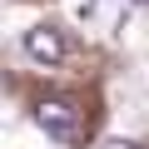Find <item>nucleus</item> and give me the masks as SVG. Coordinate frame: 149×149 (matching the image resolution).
Instances as JSON below:
<instances>
[{
	"instance_id": "2",
	"label": "nucleus",
	"mask_w": 149,
	"mask_h": 149,
	"mask_svg": "<svg viewBox=\"0 0 149 149\" xmlns=\"http://www.w3.org/2000/svg\"><path fill=\"white\" fill-rule=\"evenodd\" d=\"M20 45H25V55H30L35 65H60V60H65V40H60L50 25L25 30V35H20Z\"/></svg>"
},
{
	"instance_id": "4",
	"label": "nucleus",
	"mask_w": 149,
	"mask_h": 149,
	"mask_svg": "<svg viewBox=\"0 0 149 149\" xmlns=\"http://www.w3.org/2000/svg\"><path fill=\"white\" fill-rule=\"evenodd\" d=\"M104 149H139V144H134V139H109Z\"/></svg>"
},
{
	"instance_id": "5",
	"label": "nucleus",
	"mask_w": 149,
	"mask_h": 149,
	"mask_svg": "<svg viewBox=\"0 0 149 149\" xmlns=\"http://www.w3.org/2000/svg\"><path fill=\"white\" fill-rule=\"evenodd\" d=\"M129 5H149V0H129Z\"/></svg>"
},
{
	"instance_id": "3",
	"label": "nucleus",
	"mask_w": 149,
	"mask_h": 149,
	"mask_svg": "<svg viewBox=\"0 0 149 149\" xmlns=\"http://www.w3.org/2000/svg\"><path fill=\"white\" fill-rule=\"evenodd\" d=\"M104 10H109V0H85V5L74 10V20H85V25H90V20H100Z\"/></svg>"
},
{
	"instance_id": "1",
	"label": "nucleus",
	"mask_w": 149,
	"mask_h": 149,
	"mask_svg": "<svg viewBox=\"0 0 149 149\" xmlns=\"http://www.w3.org/2000/svg\"><path fill=\"white\" fill-rule=\"evenodd\" d=\"M35 124L50 139H60V144H85V134H90V119H85V109L74 100H40L35 104Z\"/></svg>"
}]
</instances>
